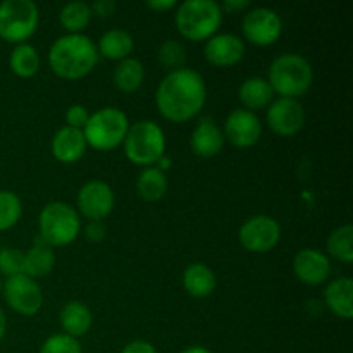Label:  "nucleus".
Returning a JSON list of instances; mask_svg holds the SVG:
<instances>
[{"label":"nucleus","instance_id":"obj_1","mask_svg":"<svg viewBox=\"0 0 353 353\" xmlns=\"http://www.w3.org/2000/svg\"><path fill=\"white\" fill-rule=\"evenodd\" d=\"M207 86L195 69L181 68L164 76L155 90V105L161 116L171 123L181 124L193 119L203 109Z\"/></svg>","mask_w":353,"mask_h":353},{"label":"nucleus","instance_id":"obj_2","mask_svg":"<svg viewBox=\"0 0 353 353\" xmlns=\"http://www.w3.org/2000/svg\"><path fill=\"white\" fill-rule=\"evenodd\" d=\"M99 62L97 45L85 34H64L52 43L48 64L55 76L68 81L81 79L95 69Z\"/></svg>","mask_w":353,"mask_h":353},{"label":"nucleus","instance_id":"obj_3","mask_svg":"<svg viewBox=\"0 0 353 353\" xmlns=\"http://www.w3.org/2000/svg\"><path fill=\"white\" fill-rule=\"evenodd\" d=\"M268 83L281 99H296L305 95L314 83L312 64L300 54H283L271 62Z\"/></svg>","mask_w":353,"mask_h":353},{"label":"nucleus","instance_id":"obj_4","mask_svg":"<svg viewBox=\"0 0 353 353\" xmlns=\"http://www.w3.org/2000/svg\"><path fill=\"white\" fill-rule=\"evenodd\" d=\"M223 9L214 0H186L176 10V28L190 41H203L217 34L223 24Z\"/></svg>","mask_w":353,"mask_h":353},{"label":"nucleus","instance_id":"obj_5","mask_svg":"<svg viewBox=\"0 0 353 353\" xmlns=\"http://www.w3.org/2000/svg\"><path fill=\"white\" fill-rule=\"evenodd\" d=\"M128 161L141 168H152L165 155L164 130L155 121H138L130 124L123 141Z\"/></svg>","mask_w":353,"mask_h":353},{"label":"nucleus","instance_id":"obj_6","mask_svg":"<svg viewBox=\"0 0 353 353\" xmlns=\"http://www.w3.org/2000/svg\"><path fill=\"white\" fill-rule=\"evenodd\" d=\"M130 130L128 116L117 107H103L90 114L86 126L83 128L86 145L95 150L109 152L123 145Z\"/></svg>","mask_w":353,"mask_h":353},{"label":"nucleus","instance_id":"obj_7","mask_svg":"<svg viewBox=\"0 0 353 353\" xmlns=\"http://www.w3.org/2000/svg\"><path fill=\"white\" fill-rule=\"evenodd\" d=\"M38 230H40V238L48 247L71 245L81 231L78 210L65 202L47 203L40 212Z\"/></svg>","mask_w":353,"mask_h":353},{"label":"nucleus","instance_id":"obj_8","mask_svg":"<svg viewBox=\"0 0 353 353\" xmlns=\"http://www.w3.org/2000/svg\"><path fill=\"white\" fill-rule=\"evenodd\" d=\"M40 21V10L33 0H6L0 3V38L21 45L33 37Z\"/></svg>","mask_w":353,"mask_h":353},{"label":"nucleus","instance_id":"obj_9","mask_svg":"<svg viewBox=\"0 0 353 353\" xmlns=\"http://www.w3.org/2000/svg\"><path fill=\"white\" fill-rule=\"evenodd\" d=\"M241 247L252 254H268L281 240V226L271 216H252L241 224L238 231Z\"/></svg>","mask_w":353,"mask_h":353},{"label":"nucleus","instance_id":"obj_10","mask_svg":"<svg viewBox=\"0 0 353 353\" xmlns=\"http://www.w3.org/2000/svg\"><path fill=\"white\" fill-rule=\"evenodd\" d=\"M245 40L257 47H269L281 38L283 21L274 9L254 7L248 10L241 23Z\"/></svg>","mask_w":353,"mask_h":353},{"label":"nucleus","instance_id":"obj_11","mask_svg":"<svg viewBox=\"0 0 353 353\" xmlns=\"http://www.w3.org/2000/svg\"><path fill=\"white\" fill-rule=\"evenodd\" d=\"M2 295L7 305L21 316H34L43 305V293L40 285L26 274L7 278L3 281Z\"/></svg>","mask_w":353,"mask_h":353},{"label":"nucleus","instance_id":"obj_12","mask_svg":"<svg viewBox=\"0 0 353 353\" xmlns=\"http://www.w3.org/2000/svg\"><path fill=\"white\" fill-rule=\"evenodd\" d=\"M269 130L278 137L292 138L305 126V110L296 99H274L265 112Z\"/></svg>","mask_w":353,"mask_h":353},{"label":"nucleus","instance_id":"obj_13","mask_svg":"<svg viewBox=\"0 0 353 353\" xmlns=\"http://www.w3.org/2000/svg\"><path fill=\"white\" fill-rule=\"evenodd\" d=\"M76 203H78V212L83 217L102 223L112 212L116 196L107 183L100 181V179H92L79 188Z\"/></svg>","mask_w":353,"mask_h":353},{"label":"nucleus","instance_id":"obj_14","mask_svg":"<svg viewBox=\"0 0 353 353\" xmlns=\"http://www.w3.org/2000/svg\"><path fill=\"white\" fill-rule=\"evenodd\" d=\"M224 140H230L238 148H250L262 137V123L255 112L234 109L224 121Z\"/></svg>","mask_w":353,"mask_h":353},{"label":"nucleus","instance_id":"obj_15","mask_svg":"<svg viewBox=\"0 0 353 353\" xmlns=\"http://www.w3.org/2000/svg\"><path fill=\"white\" fill-rule=\"evenodd\" d=\"M293 274L307 286H319L330 279L331 262L317 248H302L293 257Z\"/></svg>","mask_w":353,"mask_h":353},{"label":"nucleus","instance_id":"obj_16","mask_svg":"<svg viewBox=\"0 0 353 353\" xmlns=\"http://www.w3.org/2000/svg\"><path fill=\"white\" fill-rule=\"evenodd\" d=\"M207 62L214 68H233L245 55V43L233 33H219L209 38L203 48Z\"/></svg>","mask_w":353,"mask_h":353},{"label":"nucleus","instance_id":"obj_17","mask_svg":"<svg viewBox=\"0 0 353 353\" xmlns=\"http://www.w3.org/2000/svg\"><path fill=\"white\" fill-rule=\"evenodd\" d=\"M224 133L212 117H202L193 130L190 145L193 154L202 159H212L221 154L224 147Z\"/></svg>","mask_w":353,"mask_h":353},{"label":"nucleus","instance_id":"obj_18","mask_svg":"<svg viewBox=\"0 0 353 353\" xmlns=\"http://www.w3.org/2000/svg\"><path fill=\"white\" fill-rule=\"evenodd\" d=\"M86 140L81 130H72V128L62 126L54 134L50 143L52 155L62 164H74L85 155Z\"/></svg>","mask_w":353,"mask_h":353},{"label":"nucleus","instance_id":"obj_19","mask_svg":"<svg viewBox=\"0 0 353 353\" xmlns=\"http://www.w3.org/2000/svg\"><path fill=\"white\" fill-rule=\"evenodd\" d=\"M326 307L336 317L350 321L353 317V281L352 278H336L330 281L324 290Z\"/></svg>","mask_w":353,"mask_h":353},{"label":"nucleus","instance_id":"obj_20","mask_svg":"<svg viewBox=\"0 0 353 353\" xmlns=\"http://www.w3.org/2000/svg\"><path fill=\"white\" fill-rule=\"evenodd\" d=\"M59 323H61L64 334L78 340V338L85 336L92 327L93 314L86 303L79 302V300H71L61 309Z\"/></svg>","mask_w":353,"mask_h":353},{"label":"nucleus","instance_id":"obj_21","mask_svg":"<svg viewBox=\"0 0 353 353\" xmlns=\"http://www.w3.org/2000/svg\"><path fill=\"white\" fill-rule=\"evenodd\" d=\"M55 268L54 248L48 247L40 236L34 238L33 245L28 252H24V274L31 279L47 278Z\"/></svg>","mask_w":353,"mask_h":353},{"label":"nucleus","instance_id":"obj_22","mask_svg":"<svg viewBox=\"0 0 353 353\" xmlns=\"http://www.w3.org/2000/svg\"><path fill=\"white\" fill-rule=\"evenodd\" d=\"M238 99L243 103L245 110L255 112V110H264L271 105V102L274 100V92L268 79L254 76L241 83L238 88Z\"/></svg>","mask_w":353,"mask_h":353},{"label":"nucleus","instance_id":"obj_23","mask_svg":"<svg viewBox=\"0 0 353 353\" xmlns=\"http://www.w3.org/2000/svg\"><path fill=\"white\" fill-rule=\"evenodd\" d=\"M183 288L195 299H205L216 290L217 279L212 269L202 262H193L183 271Z\"/></svg>","mask_w":353,"mask_h":353},{"label":"nucleus","instance_id":"obj_24","mask_svg":"<svg viewBox=\"0 0 353 353\" xmlns=\"http://www.w3.org/2000/svg\"><path fill=\"white\" fill-rule=\"evenodd\" d=\"M134 48V40L131 33L121 28H112V30L105 31L100 37L99 45H97V52L99 55H103L105 59L110 61H124L131 55Z\"/></svg>","mask_w":353,"mask_h":353},{"label":"nucleus","instance_id":"obj_25","mask_svg":"<svg viewBox=\"0 0 353 353\" xmlns=\"http://www.w3.org/2000/svg\"><path fill=\"white\" fill-rule=\"evenodd\" d=\"M114 85L119 92L123 93H134L140 90L145 79V68L140 61L133 57H128L124 61L117 62L116 69H114Z\"/></svg>","mask_w":353,"mask_h":353},{"label":"nucleus","instance_id":"obj_26","mask_svg":"<svg viewBox=\"0 0 353 353\" xmlns=\"http://www.w3.org/2000/svg\"><path fill=\"white\" fill-rule=\"evenodd\" d=\"M137 192L145 202H159L168 193V176L157 168H145L138 176Z\"/></svg>","mask_w":353,"mask_h":353},{"label":"nucleus","instance_id":"obj_27","mask_svg":"<svg viewBox=\"0 0 353 353\" xmlns=\"http://www.w3.org/2000/svg\"><path fill=\"white\" fill-rule=\"evenodd\" d=\"M92 16L90 3L83 2V0H74L62 7L59 21H61L62 28L69 31V34H83V31L88 28L90 21H92Z\"/></svg>","mask_w":353,"mask_h":353},{"label":"nucleus","instance_id":"obj_28","mask_svg":"<svg viewBox=\"0 0 353 353\" xmlns=\"http://www.w3.org/2000/svg\"><path fill=\"white\" fill-rule=\"evenodd\" d=\"M10 71L19 78H33L40 69V55L38 50L30 43H21L14 47L9 57Z\"/></svg>","mask_w":353,"mask_h":353},{"label":"nucleus","instance_id":"obj_29","mask_svg":"<svg viewBox=\"0 0 353 353\" xmlns=\"http://www.w3.org/2000/svg\"><path fill=\"white\" fill-rule=\"evenodd\" d=\"M327 254L343 264L353 262V228L352 224H343L331 231L327 238Z\"/></svg>","mask_w":353,"mask_h":353},{"label":"nucleus","instance_id":"obj_30","mask_svg":"<svg viewBox=\"0 0 353 353\" xmlns=\"http://www.w3.org/2000/svg\"><path fill=\"white\" fill-rule=\"evenodd\" d=\"M23 216V202L10 190H0V233L10 230Z\"/></svg>","mask_w":353,"mask_h":353},{"label":"nucleus","instance_id":"obj_31","mask_svg":"<svg viewBox=\"0 0 353 353\" xmlns=\"http://www.w3.org/2000/svg\"><path fill=\"white\" fill-rule=\"evenodd\" d=\"M157 59L169 72L178 71V69L185 68V62H186L185 45L178 40L162 41L161 47L157 48Z\"/></svg>","mask_w":353,"mask_h":353},{"label":"nucleus","instance_id":"obj_32","mask_svg":"<svg viewBox=\"0 0 353 353\" xmlns=\"http://www.w3.org/2000/svg\"><path fill=\"white\" fill-rule=\"evenodd\" d=\"M24 252L19 248L7 247L0 250V274L6 278L24 274Z\"/></svg>","mask_w":353,"mask_h":353},{"label":"nucleus","instance_id":"obj_33","mask_svg":"<svg viewBox=\"0 0 353 353\" xmlns=\"http://www.w3.org/2000/svg\"><path fill=\"white\" fill-rule=\"evenodd\" d=\"M40 353H83V348L76 338L68 336L64 333H57L43 341Z\"/></svg>","mask_w":353,"mask_h":353},{"label":"nucleus","instance_id":"obj_34","mask_svg":"<svg viewBox=\"0 0 353 353\" xmlns=\"http://www.w3.org/2000/svg\"><path fill=\"white\" fill-rule=\"evenodd\" d=\"M90 119V112L85 105H79V103H74V105L69 107L65 110V126L72 128V130H81L86 126Z\"/></svg>","mask_w":353,"mask_h":353},{"label":"nucleus","instance_id":"obj_35","mask_svg":"<svg viewBox=\"0 0 353 353\" xmlns=\"http://www.w3.org/2000/svg\"><path fill=\"white\" fill-rule=\"evenodd\" d=\"M105 226H103V223H100V221H90L88 226L85 228V236L86 240L92 241V243H99V241H102L103 238H105Z\"/></svg>","mask_w":353,"mask_h":353},{"label":"nucleus","instance_id":"obj_36","mask_svg":"<svg viewBox=\"0 0 353 353\" xmlns=\"http://www.w3.org/2000/svg\"><path fill=\"white\" fill-rule=\"evenodd\" d=\"M121 353H159L157 348L147 340H133L128 345H124V348Z\"/></svg>","mask_w":353,"mask_h":353},{"label":"nucleus","instance_id":"obj_37","mask_svg":"<svg viewBox=\"0 0 353 353\" xmlns=\"http://www.w3.org/2000/svg\"><path fill=\"white\" fill-rule=\"evenodd\" d=\"M92 14L99 17H110L114 12H116V2L114 0H97L92 6Z\"/></svg>","mask_w":353,"mask_h":353},{"label":"nucleus","instance_id":"obj_38","mask_svg":"<svg viewBox=\"0 0 353 353\" xmlns=\"http://www.w3.org/2000/svg\"><path fill=\"white\" fill-rule=\"evenodd\" d=\"M250 7V0H226V2L221 6V9H223V12H230V14H234V12H240V10H245Z\"/></svg>","mask_w":353,"mask_h":353},{"label":"nucleus","instance_id":"obj_39","mask_svg":"<svg viewBox=\"0 0 353 353\" xmlns=\"http://www.w3.org/2000/svg\"><path fill=\"white\" fill-rule=\"evenodd\" d=\"M145 6L155 12H168L172 7H176V0H147Z\"/></svg>","mask_w":353,"mask_h":353},{"label":"nucleus","instance_id":"obj_40","mask_svg":"<svg viewBox=\"0 0 353 353\" xmlns=\"http://www.w3.org/2000/svg\"><path fill=\"white\" fill-rule=\"evenodd\" d=\"M6 331H7V317H6V312H3V309L0 307V341H2L3 336H6Z\"/></svg>","mask_w":353,"mask_h":353},{"label":"nucleus","instance_id":"obj_41","mask_svg":"<svg viewBox=\"0 0 353 353\" xmlns=\"http://www.w3.org/2000/svg\"><path fill=\"white\" fill-rule=\"evenodd\" d=\"M181 353H212V352H210L209 348L202 347V345H193V347L185 348Z\"/></svg>","mask_w":353,"mask_h":353},{"label":"nucleus","instance_id":"obj_42","mask_svg":"<svg viewBox=\"0 0 353 353\" xmlns=\"http://www.w3.org/2000/svg\"><path fill=\"white\" fill-rule=\"evenodd\" d=\"M155 165H157V169H159V171L165 172V171H168L169 168H171V159H169V157H165V155H164V157H161V161H159L157 164H155Z\"/></svg>","mask_w":353,"mask_h":353},{"label":"nucleus","instance_id":"obj_43","mask_svg":"<svg viewBox=\"0 0 353 353\" xmlns=\"http://www.w3.org/2000/svg\"><path fill=\"white\" fill-rule=\"evenodd\" d=\"M2 288H3V281L0 279V293H2Z\"/></svg>","mask_w":353,"mask_h":353}]
</instances>
